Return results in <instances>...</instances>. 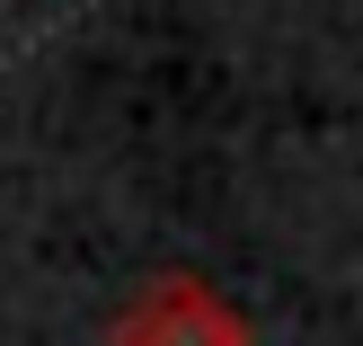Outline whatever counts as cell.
<instances>
[{
	"label": "cell",
	"instance_id": "6da1fadb",
	"mask_svg": "<svg viewBox=\"0 0 363 346\" xmlns=\"http://www.w3.org/2000/svg\"><path fill=\"white\" fill-rule=\"evenodd\" d=\"M116 346H248V320L195 276H151L124 302Z\"/></svg>",
	"mask_w": 363,
	"mask_h": 346
}]
</instances>
